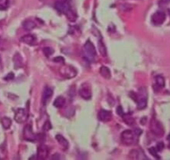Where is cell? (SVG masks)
Here are the masks:
<instances>
[{
	"mask_svg": "<svg viewBox=\"0 0 170 160\" xmlns=\"http://www.w3.org/2000/svg\"><path fill=\"white\" fill-rule=\"evenodd\" d=\"M135 133L130 129L124 130L121 133V140L125 145H133L135 143Z\"/></svg>",
	"mask_w": 170,
	"mask_h": 160,
	"instance_id": "obj_5",
	"label": "cell"
},
{
	"mask_svg": "<svg viewBox=\"0 0 170 160\" xmlns=\"http://www.w3.org/2000/svg\"><path fill=\"white\" fill-rule=\"evenodd\" d=\"M167 139L169 140V141H170V133L168 135V137H167Z\"/></svg>",
	"mask_w": 170,
	"mask_h": 160,
	"instance_id": "obj_34",
	"label": "cell"
},
{
	"mask_svg": "<svg viewBox=\"0 0 170 160\" xmlns=\"http://www.w3.org/2000/svg\"><path fill=\"white\" fill-rule=\"evenodd\" d=\"M169 15H170V9H169Z\"/></svg>",
	"mask_w": 170,
	"mask_h": 160,
	"instance_id": "obj_37",
	"label": "cell"
},
{
	"mask_svg": "<svg viewBox=\"0 0 170 160\" xmlns=\"http://www.w3.org/2000/svg\"><path fill=\"white\" fill-rule=\"evenodd\" d=\"M49 153V149L46 145H41L38 149V158L40 159H47Z\"/></svg>",
	"mask_w": 170,
	"mask_h": 160,
	"instance_id": "obj_13",
	"label": "cell"
},
{
	"mask_svg": "<svg viewBox=\"0 0 170 160\" xmlns=\"http://www.w3.org/2000/svg\"><path fill=\"white\" fill-rule=\"evenodd\" d=\"M130 96L133 99H134V102H136V101H137V94H135L134 92H130Z\"/></svg>",
	"mask_w": 170,
	"mask_h": 160,
	"instance_id": "obj_33",
	"label": "cell"
},
{
	"mask_svg": "<svg viewBox=\"0 0 170 160\" xmlns=\"http://www.w3.org/2000/svg\"><path fill=\"white\" fill-rule=\"evenodd\" d=\"M98 118L102 122H108L111 119L112 113L110 111H108V110H105V109H101L98 113Z\"/></svg>",
	"mask_w": 170,
	"mask_h": 160,
	"instance_id": "obj_11",
	"label": "cell"
},
{
	"mask_svg": "<svg viewBox=\"0 0 170 160\" xmlns=\"http://www.w3.org/2000/svg\"><path fill=\"white\" fill-rule=\"evenodd\" d=\"M79 94L80 96L84 98L85 100H89L91 98V96H92V94H91V91L89 87H86V86H82L80 90H79Z\"/></svg>",
	"mask_w": 170,
	"mask_h": 160,
	"instance_id": "obj_12",
	"label": "cell"
},
{
	"mask_svg": "<svg viewBox=\"0 0 170 160\" xmlns=\"http://www.w3.org/2000/svg\"><path fill=\"white\" fill-rule=\"evenodd\" d=\"M166 19V15L162 11H157L156 13H154L152 15V23L154 25H161L162 23H163L164 20Z\"/></svg>",
	"mask_w": 170,
	"mask_h": 160,
	"instance_id": "obj_8",
	"label": "cell"
},
{
	"mask_svg": "<svg viewBox=\"0 0 170 160\" xmlns=\"http://www.w3.org/2000/svg\"><path fill=\"white\" fill-rule=\"evenodd\" d=\"M56 139H57V143L62 146V148L63 150H66L69 148V143H68V141L66 140L62 135L57 134L56 135Z\"/></svg>",
	"mask_w": 170,
	"mask_h": 160,
	"instance_id": "obj_15",
	"label": "cell"
},
{
	"mask_svg": "<svg viewBox=\"0 0 170 160\" xmlns=\"http://www.w3.org/2000/svg\"><path fill=\"white\" fill-rule=\"evenodd\" d=\"M28 118V111L25 108H19L14 115L15 121L19 123H22L27 121Z\"/></svg>",
	"mask_w": 170,
	"mask_h": 160,
	"instance_id": "obj_7",
	"label": "cell"
},
{
	"mask_svg": "<svg viewBox=\"0 0 170 160\" xmlns=\"http://www.w3.org/2000/svg\"><path fill=\"white\" fill-rule=\"evenodd\" d=\"M157 151H159V152H160L162 151L163 149H164V143H163V142H159V143H157V145H156V148H155Z\"/></svg>",
	"mask_w": 170,
	"mask_h": 160,
	"instance_id": "obj_29",
	"label": "cell"
},
{
	"mask_svg": "<svg viewBox=\"0 0 170 160\" xmlns=\"http://www.w3.org/2000/svg\"><path fill=\"white\" fill-rule=\"evenodd\" d=\"M42 51H43V54H44V55L46 57H50L51 55H52L53 53H54V49L52 48L51 47L44 48Z\"/></svg>",
	"mask_w": 170,
	"mask_h": 160,
	"instance_id": "obj_26",
	"label": "cell"
},
{
	"mask_svg": "<svg viewBox=\"0 0 170 160\" xmlns=\"http://www.w3.org/2000/svg\"><path fill=\"white\" fill-rule=\"evenodd\" d=\"M169 148L170 149V143H169Z\"/></svg>",
	"mask_w": 170,
	"mask_h": 160,
	"instance_id": "obj_36",
	"label": "cell"
},
{
	"mask_svg": "<svg viewBox=\"0 0 170 160\" xmlns=\"http://www.w3.org/2000/svg\"><path fill=\"white\" fill-rule=\"evenodd\" d=\"M60 74L65 78H73L77 74V71L74 67L71 65H62L59 69Z\"/></svg>",
	"mask_w": 170,
	"mask_h": 160,
	"instance_id": "obj_2",
	"label": "cell"
},
{
	"mask_svg": "<svg viewBox=\"0 0 170 160\" xmlns=\"http://www.w3.org/2000/svg\"><path fill=\"white\" fill-rule=\"evenodd\" d=\"M55 9L60 13L65 14L71 9L70 3L67 0H57L55 3Z\"/></svg>",
	"mask_w": 170,
	"mask_h": 160,
	"instance_id": "obj_6",
	"label": "cell"
},
{
	"mask_svg": "<svg viewBox=\"0 0 170 160\" xmlns=\"http://www.w3.org/2000/svg\"><path fill=\"white\" fill-rule=\"evenodd\" d=\"M53 61L55 63H58V64H64V58L62 57H56L53 58Z\"/></svg>",
	"mask_w": 170,
	"mask_h": 160,
	"instance_id": "obj_30",
	"label": "cell"
},
{
	"mask_svg": "<svg viewBox=\"0 0 170 160\" xmlns=\"http://www.w3.org/2000/svg\"><path fill=\"white\" fill-rule=\"evenodd\" d=\"M65 14H66V18L69 19V21L75 22L76 20V18H77V17H76V14L74 12H72V11L71 10V9L68 10Z\"/></svg>",
	"mask_w": 170,
	"mask_h": 160,
	"instance_id": "obj_25",
	"label": "cell"
},
{
	"mask_svg": "<svg viewBox=\"0 0 170 160\" xmlns=\"http://www.w3.org/2000/svg\"><path fill=\"white\" fill-rule=\"evenodd\" d=\"M22 27L27 31H31L36 27V23L32 20H25L22 22Z\"/></svg>",
	"mask_w": 170,
	"mask_h": 160,
	"instance_id": "obj_20",
	"label": "cell"
},
{
	"mask_svg": "<svg viewBox=\"0 0 170 160\" xmlns=\"http://www.w3.org/2000/svg\"><path fill=\"white\" fill-rule=\"evenodd\" d=\"M130 158L132 159H146V157L143 154L140 150L137 149H133L130 152Z\"/></svg>",
	"mask_w": 170,
	"mask_h": 160,
	"instance_id": "obj_16",
	"label": "cell"
},
{
	"mask_svg": "<svg viewBox=\"0 0 170 160\" xmlns=\"http://www.w3.org/2000/svg\"><path fill=\"white\" fill-rule=\"evenodd\" d=\"M13 61L15 68H19L22 66V58L19 53H16L14 54V56L13 58Z\"/></svg>",
	"mask_w": 170,
	"mask_h": 160,
	"instance_id": "obj_17",
	"label": "cell"
},
{
	"mask_svg": "<svg viewBox=\"0 0 170 160\" xmlns=\"http://www.w3.org/2000/svg\"><path fill=\"white\" fill-rule=\"evenodd\" d=\"M52 126L51 123H50V121L47 120V121H46L45 123L43 124L42 129H43V131H49V130L52 129Z\"/></svg>",
	"mask_w": 170,
	"mask_h": 160,
	"instance_id": "obj_27",
	"label": "cell"
},
{
	"mask_svg": "<svg viewBox=\"0 0 170 160\" xmlns=\"http://www.w3.org/2000/svg\"><path fill=\"white\" fill-rule=\"evenodd\" d=\"M123 117V119H124V122L126 124H128V125H130V126H132L134 124V118L132 117V115L131 114H130V113H124V115L122 116Z\"/></svg>",
	"mask_w": 170,
	"mask_h": 160,
	"instance_id": "obj_22",
	"label": "cell"
},
{
	"mask_svg": "<svg viewBox=\"0 0 170 160\" xmlns=\"http://www.w3.org/2000/svg\"><path fill=\"white\" fill-rule=\"evenodd\" d=\"M98 49H99V52H100V54H101V56L106 57V55H107V51H106V48H105V45L102 38H100L98 40Z\"/></svg>",
	"mask_w": 170,
	"mask_h": 160,
	"instance_id": "obj_19",
	"label": "cell"
},
{
	"mask_svg": "<svg viewBox=\"0 0 170 160\" xmlns=\"http://www.w3.org/2000/svg\"><path fill=\"white\" fill-rule=\"evenodd\" d=\"M100 74H101V75L102 76L103 78H106V79H110V77H111L110 70L109 69L108 67L106 66L101 67V68H100Z\"/></svg>",
	"mask_w": 170,
	"mask_h": 160,
	"instance_id": "obj_18",
	"label": "cell"
},
{
	"mask_svg": "<svg viewBox=\"0 0 170 160\" xmlns=\"http://www.w3.org/2000/svg\"><path fill=\"white\" fill-rule=\"evenodd\" d=\"M65 104H66L65 98L62 96H59L55 99V101L53 103V106L56 107V108H61L65 105Z\"/></svg>",
	"mask_w": 170,
	"mask_h": 160,
	"instance_id": "obj_21",
	"label": "cell"
},
{
	"mask_svg": "<svg viewBox=\"0 0 170 160\" xmlns=\"http://www.w3.org/2000/svg\"><path fill=\"white\" fill-rule=\"evenodd\" d=\"M53 95V90L50 87H46L44 88L43 94H42V103L43 105H46L48 103L49 99L52 97Z\"/></svg>",
	"mask_w": 170,
	"mask_h": 160,
	"instance_id": "obj_10",
	"label": "cell"
},
{
	"mask_svg": "<svg viewBox=\"0 0 170 160\" xmlns=\"http://www.w3.org/2000/svg\"><path fill=\"white\" fill-rule=\"evenodd\" d=\"M21 42L28 45H35L37 44V38L32 34H28L21 38Z\"/></svg>",
	"mask_w": 170,
	"mask_h": 160,
	"instance_id": "obj_14",
	"label": "cell"
},
{
	"mask_svg": "<svg viewBox=\"0 0 170 160\" xmlns=\"http://www.w3.org/2000/svg\"><path fill=\"white\" fill-rule=\"evenodd\" d=\"M137 108L139 109H144L147 106V92L144 88L140 89V93L137 94Z\"/></svg>",
	"mask_w": 170,
	"mask_h": 160,
	"instance_id": "obj_4",
	"label": "cell"
},
{
	"mask_svg": "<svg viewBox=\"0 0 170 160\" xmlns=\"http://www.w3.org/2000/svg\"><path fill=\"white\" fill-rule=\"evenodd\" d=\"M40 2H42V3H45V2H47V0H39Z\"/></svg>",
	"mask_w": 170,
	"mask_h": 160,
	"instance_id": "obj_35",
	"label": "cell"
},
{
	"mask_svg": "<svg viewBox=\"0 0 170 160\" xmlns=\"http://www.w3.org/2000/svg\"><path fill=\"white\" fill-rule=\"evenodd\" d=\"M155 83L156 85L159 88H163L164 85H165V80H164V78L163 76L158 75L155 77Z\"/></svg>",
	"mask_w": 170,
	"mask_h": 160,
	"instance_id": "obj_24",
	"label": "cell"
},
{
	"mask_svg": "<svg viewBox=\"0 0 170 160\" xmlns=\"http://www.w3.org/2000/svg\"><path fill=\"white\" fill-rule=\"evenodd\" d=\"M13 78H14V74L12 73V72L9 73V74H8V75L4 78V79H5L6 81H10V80H12V79H13Z\"/></svg>",
	"mask_w": 170,
	"mask_h": 160,
	"instance_id": "obj_31",
	"label": "cell"
},
{
	"mask_svg": "<svg viewBox=\"0 0 170 160\" xmlns=\"http://www.w3.org/2000/svg\"><path fill=\"white\" fill-rule=\"evenodd\" d=\"M116 112H117V113H118L120 116H121V117L124 115L123 108H122V107H121V106H119V107L116 108Z\"/></svg>",
	"mask_w": 170,
	"mask_h": 160,
	"instance_id": "obj_32",
	"label": "cell"
},
{
	"mask_svg": "<svg viewBox=\"0 0 170 160\" xmlns=\"http://www.w3.org/2000/svg\"><path fill=\"white\" fill-rule=\"evenodd\" d=\"M150 130L154 135L158 137H162L164 133V129L162 123L154 118H152L150 122Z\"/></svg>",
	"mask_w": 170,
	"mask_h": 160,
	"instance_id": "obj_3",
	"label": "cell"
},
{
	"mask_svg": "<svg viewBox=\"0 0 170 160\" xmlns=\"http://www.w3.org/2000/svg\"><path fill=\"white\" fill-rule=\"evenodd\" d=\"M23 137L24 139L29 142H34L37 139V136L35 135V133L32 131V129L31 127V125H26V127L23 129Z\"/></svg>",
	"mask_w": 170,
	"mask_h": 160,
	"instance_id": "obj_9",
	"label": "cell"
},
{
	"mask_svg": "<svg viewBox=\"0 0 170 160\" xmlns=\"http://www.w3.org/2000/svg\"><path fill=\"white\" fill-rule=\"evenodd\" d=\"M149 152L151 153L152 156H153L154 158L159 159V156L158 153H157V149H156L155 148H150V149H149Z\"/></svg>",
	"mask_w": 170,
	"mask_h": 160,
	"instance_id": "obj_28",
	"label": "cell"
},
{
	"mask_svg": "<svg viewBox=\"0 0 170 160\" xmlns=\"http://www.w3.org/2000/svg\"><path fill=\"white\" fill-rule=\"evenodd\" d=\"M1 123L5 129H9L12 125V120L8 117H3L1 119Z\"/></svg>",
	"mask_w": 170,
	"mask_h": 160,
	"instance_id": "obj_23",
	"label": "cell"
},
{
	"mask_svg": "<svg viewBox=\"0 0 170 160\" xmlns=\"http://www.w3.org/2000/svg\"><path fill=\"white\" fill-rule=\"evenodd\" d=\"M83 54L86 60L90 62H93L95 60V58L96 56V50H95L94 44L90 40H87L86 43L84 44Z\"/></svg>",
	"mask_w": 170,
	"mask_h": 160,
	"instance_id": "obj_1",
	"label": "cell"
}]
</instances>
